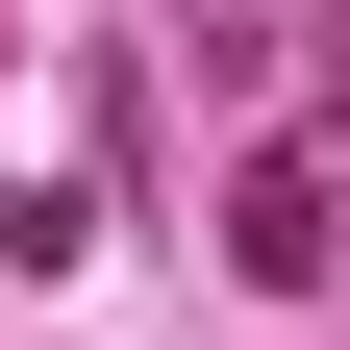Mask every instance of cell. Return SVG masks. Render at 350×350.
I'll list each match as a JSON object with an SVG mask.
<instances>
[{"instance_id":"1","label":"cell","mask_w":350,"mask_h":350,"mask_svg":"<svg viewBox=\"0 0 350 350\" xmlns=\"http://www.w3.org/2000/svg\"><path fill=\"white\" fill-rule=\"evenodd\" d=\"M226 275L250 300H325L350 275V150H325V125H275V150L226 175Z\"/></svg>"},{"instance_id":"2","label":"cell","mask_w":350,"mask_h":350,"mask_svg":"<svg viewBox=\"0 0 350 350\" xmlns=\"http://www.w3.org/2000/svg\"><path fill=\"white\" fill-rule=\"evenodd\" d=\"M275 25H300V0H175V51H200V75H275Z\"/></svg>"}]
</instances>
